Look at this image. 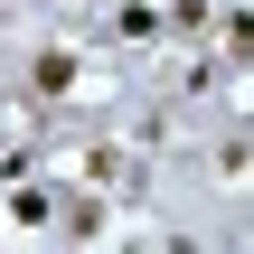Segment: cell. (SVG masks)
I'll return each instance as SVG.
<instances>
[{
  "label": "cell",
  "mask_w": 254,
  "mask_h": 254,
  "mask_svg": "<svg viewBox=\"0 0 254 254\" xmlns=\"http://www.w3.org/2000/svg\"><path fill=\"white\" fill-rule=\"evenodd\" d=\"M28 75H38V94H47V104H57V94H75V57H66V47H47Z\"/></svg>",
  "instance_id": "1"
}]
</instances>
